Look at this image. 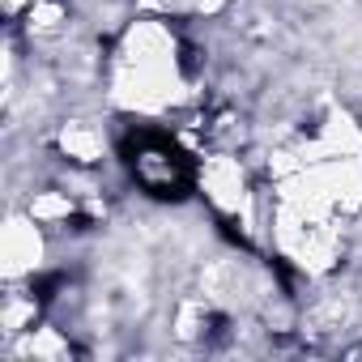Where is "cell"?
<instances>
[{"label": "cell", "mask_w": 362, "mask_h": 362, "mask_svg": "<svg viewBox=\"0 0 362 362\" xmlns=\"http://www.w3.org/2000/svg\"><path fill=\"white\" fill-rule=\"evenodd\" d=\"M197 188H201L205 205L218 218H243L252 209V201H256V188H252V179H247V166L230 149H218V153L201 158Z\"/></svg>", "instance_id": "6da1fadb"}, {"label": "cell", "mask_w": 362, "mask_h": 362, "mask_svg": "<svg viewBox=\"0 0 362 362\" xmlns=\"http://www.w3.org/2000/svg\"><path fill=\"white\" fill-rule=\"evenodd\" d=\"M52 230L35 222L22 205L9 209L5 235H0V260H5V281H35V273L47 264Z\"/></svg>", "instance_id": "7a4b0ae2"}, {"label": "cell", "mask_w": 362, "mask_h": 362, "mask_svg": "<svg viewBox=\"0 0 362 362\" xmlns=\"http://www.w3.org/2000/svg\"><path fill=\"white\" fill-rule=\"evenodd\" d=\"M107 149H111L107 128L94 124V119H64L56 128V153L69 158L73 166H86L90 170V166H98L107 158Z\"/></svg>", "instance_id": "3957f363"}, {"label": "cell", "mask_w": 362, "mask_h": 362, "mask_svg": "<svg viewBox=\"0 0 362 362\" xmlns=\"http://www.w3.org/2000/svg\"><path fill=\"white\" fill-rule=\"evenodd\" d=\"M43 298L35 290H26V281H9V294L0 303V324H5V341H18L22 332H30L39 324Z\"/></svg>", "instance_id": "277c9868"}]
</instances>
